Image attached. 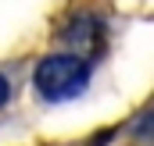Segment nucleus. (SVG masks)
I'll list each match as a JSON object with an SVG mask.
<instances>
[{
	"label": "nucleus",
	"mask_w": 154,
	"mask_h": 146,
	"mask_svg": "<svg viewBox=\"0 0 154 146\" xmlns=\"http://www.w3.org/2000/svg\"><path fill=\"white\" fill-rule=\"evenodd\" d=\"M7 93H11V86H7V78H4V75H0V107H4V104H7Z\"/></svg>",
	"instance_id": "f03ea898"
},
{
	"label": "nucleus",
	"mask_w": 154,
	"mask_h": 146,
	"mask_svg": "<svg viewBox=\"0 0 154 146\" xmlns=\"http://www.w3.org/2000/svg\"><path fill=\"white\" fill-rule=\"evenodd\" d=\"M32 86L47 104H65L86 93L90 86V61L79 54H50L32 72Z\"/></svg>",
	"instance_id": "f257e3e1"
}]
</instances>
